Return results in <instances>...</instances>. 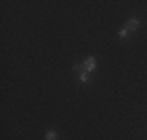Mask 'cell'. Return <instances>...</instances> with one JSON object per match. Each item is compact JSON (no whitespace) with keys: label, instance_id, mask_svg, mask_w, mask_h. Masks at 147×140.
<instances>
[{"label":"cell","instance_id":"3957f363","mask_svg":"<svg viewBox=\"0 0 147 140\" xmlns=\"http://www.w3.org/2000/svg\"><path fill=\"white\" fill-rule=\"evenodd\" d=\"M57 139H58L57 131H47L45 132V140H57Z\"/></svg>","mask_w":147,"mask_h":140},{"label":"cell","instance_id":"277c9868","mask_svg":"<svg viewBox=\"0 0 147 140\" xmlns=\"http://www.w3.org/2000/svg\"><path fill=\"white\" fill-rule=\"evenodd\" d=\"M89 78H91V76H89L88 72H82V73H80V81H82V83H88Z\"/></svg>","mask_w":147,"mask_h":140},{"label":"cell","instance_id":"8992f818","mask_svg":"<svg viewBox=\"0 0 147 140\" xmlns=\"http://www.w3.org/2000/svg\"><path fill=\"white\" fill-rule=\"evenodd\" d=\"M127 34H128V30L127 28H122V30H119V37H121V39H125V37H127Z\"/></svg>","mask_w":147,"mask_h":140},{"label":"cell","instance_id":"7a4b0ae2","mask_svg":"<svg viewBox=\"0 0 147 140\" xmlns=\"http://www.w3.org/2000/svg\"><path fill=\"white\" fill-rule=\"evenodd\" d=\"M139 25H141V23H139L138 19H128L125 28H127V30H130V31H136L139 28Z\"/></svg>","mask_w":147,"mask_h":140},{"label":"cell","instance_id":"6da1fadb","mask_svg":"<svg viewBox=\"0 0 147 140\" xmlns=\"http://www.w3.org/2000/svg\"><path fill=\"white\" fill-rule=\"evenodd\" d=\"M83 64V67H85V70L88 73H91L92 70H96V67H97V61H96V58L94 56H89V58H86L85 61L82 62Z\"/></svg>","mask_w":147,"mask_h":140},{"label":"cell","instance_id":"5b68a950","mask_svg":"<svg viewBox=\"0 0 147 140\" xmlns=\"http://www.w3.org/2000/svg\"><path fill=\"white\" fill-rule=\"evenodd\" d=\"M72 70H77V72H80V73H82V72H86L85 67H83V64H74V65H72Z\"/></svg>","mask_w":147,"mask_h":140}]
</instances>
